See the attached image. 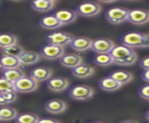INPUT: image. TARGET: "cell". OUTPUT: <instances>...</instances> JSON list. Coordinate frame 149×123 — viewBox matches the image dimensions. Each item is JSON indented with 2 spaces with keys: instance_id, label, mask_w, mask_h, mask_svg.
I'll list each match as a JSON object with an SVG mask.
<instances>
[{
  "instance_id": "cell-1",
  "label": "cell",
  "mask_w": 149,
  "mask_h": 123,
  "mask_svg": "<svg viewBox=\"0 0 149 123\" xmlns=\"http://www.w3.org/2000/svg\"><path fill=\"white\" fill-rule=\"evenodd\" d=\"M122 44L133 48L149 47V38L146 33H129L121 37Z\"/></svg>"
},
{
  "instance_id": "cell-2",
  "label": "cell",
  "mask_w": 149,
  "mask_h": 123,
  "mask_svg": "<svg viewBox=\"0 0 149 123\" xmlns=\"http://www.w3.org/2000/svg\"><path fill=\"white\" fill-rule=\"evenodd\" d=\"M129 9L124 8H112L106 13V19L112 24H120L128 20Z\"/></svg>"
},
{
  "instance_id": "cell-3",
  "label": "cell",
  "mask_w": 149,
  "mask_h": 123,
  "mask_svg": "<svg viewBox=\"0 0 149 123\" xmlns=\"http://www.w3.org/2000/svg\"><path fill=\"white\" fill-rule=\"evenodd\" d=\"M95 95L94 89L87 85H77L71 88L70 91V95L72 99L78 101L89 100Z\"/></svg>"
},
{
  "instance_id": "cell-4",
  "label": "cell",
  "mask_w": 149,
  "mask_h": 123,
  "mask_svg": "<svg viewBox=\"0 0 149 123\" xmlns=\"http://www.w3.org/2000/svg\"><path fill=\"white\" fill-rule=\"evenodd\" d=\"M38 83L36 81H34L31 76H24L23 78L19 79L14 83L15 91L16 93H32L38 88Z\"/></svg>"
},
{
  "instance_id": "cell-5",
  "label": "cell",
  "mask_w": 149,
  "mask_h": 123,
  "mask_svg": "<svg viewBox=\"0 0 149 123\" xmlns=\"http://www.w3.org/2000/svg\"><path fill=\"white\" fill-rule=\"evenodd\" d=\"M102 10L101 6L96 2H85L79 5L76 8V13L84 17L97 16Z\"/></svg>"
},
{
  "instance_id": "cell-6",
  "label": "cell",
  "mask_w": 149,
  "mask_h": 123,
  "mask_svg": "<svg viewBox=\"0 0 149 123\" xmlns=\"http://www.w3.org/2000/svg\"><path fill=\"white\" fill-rule=\"evenodd\" d=\"M40 55L43 58L49 60L60 59V58L65 55V50L63 47L49 44L41 49Z\"/></svg>"
},
{
  "instance_id": "cell-7",
  "label": "cell",
  "mask_w": 149,
  "mask_h": 123,
  "mask_svg": "<svg viewBox=\"0 0 149 123\" xmlns=\"http://www.w3.org/2000/svg\"><path fill=\"white\" fill-rule=\"evenodd\" d=\"M115 47L113 41L107 38H99L93 40L91 49L96 54H109Z\"/></svg>"
},
{
  "instance_id": "cell-8",
  "label": "cell",
  "mask_w": 149,
  "mask_h": 123,
  "mask_svg": "<svg viewBox=\"0 0 149 123\" xmlns=\"http://www.w3.org/2000/svg\"><path fill=\"white\" fill-rule=\"evenodd\" d=\"M128 22L135 25H143L149 22V11L146 9H132L129 11Z\"/></svg>"
},
{
  "instance_id": "cell-9",
  "label": "cell",
  "mask_w": 149,
  "mask_h": 123,
  "mask_svg": "<svg viewBox=\"0 0 149 123\" xmlns=\"http://www.w3.org/2000/svg\"><path fill=\"white\" fill-rule=\"evenodd\" d=\"M73 38H74V36L70 33L58 32V33H50L47 36V42L50 44L60 45V47H64V45L70 44V43L72 41Z\"/></svg>"
},
{
  "instance_id": "cell-10",
  "label": "cell",
  "mask_w": 149,
  "mask_h": 123,
  "mask_svg": "<svg viewBox=\"0 0 149 123\" xmlns=\"http://www.w3.org/2000/svg\"><path fill=\"white\" fill-rule=\"evenodd\" d=\"M60 64L66 67V68L74 69L76 67L80 66L81 64L84 63V59L79 54L70 53V54H65L64 56L60 58L59 59Z\"/></svg>"
},
{
  "instance_id": "cell-11",
  "label": "cell",
  "mask_w": 149,
  "mask_h": 123,
  "mask_svg": "<svg viewBox=\"0 0 149 123\" xmlns=\"http://www.w3.org/2000/svg\"><path fill=\"white\" fill-rule=\"evenodd\" d=\"M92 42H93V40H91L88 37H74L70 43V47L77 52H84L86 50L91 49Z\"/></svg>"
},
{
  "instance_id": "cell-12",
  "label": "cell",
  "mask_w": 149,
  "mask_h": 123,
  "mask_svg": "<svg viewBox=\"0 0 149 123\" xmlns=\"http://www.w3.org/2000/svg\"><path fill=\"white\" fill-rule=\"evenodd\" d=\"M53 75V70L47 68V67H39V68H35L31 71V77L36 81L37 83L40 81H45L51 79V77Z\"/></svg>"
},
{
  "instance_id": "cell-13",
  "label": "cell",
  "mask_w": 149,
  "mask_h": 123,
  "mask_svg": "<svg viewBox=\"0 0 149 123\" xmlns=\"http://www.w3.org/2000/svg\"><path fill=\"white\" fill-rule=\"evenodd\" d=\"M47 87L53 92H62L70 86V81L68 79L62 77L51 78L47 81Z\"/></svg>"
},
{
  "instance_id": "cell-14",
  "label": "cell",
  "mask_w": 149,
  "mask_h": 123,
  "mask_svg": "<svg viewBox=\"0 0 149 123\" xmlns=\"http://www.w3.org/2000/svg\"><path fill=\"white\" fill-rule=\"evenodd\" d=\"M55 17L59 20L62 25H66L74 22L78 18V14L72 10L61 9L55 13Z\"/></svg>"
},
{
  "instance_id": "cell-15",
  "label": "cell",
  "mask_w": 149,
  "mask_h": 123,
  "mask_svg": "<svg viewBox=\"0 0 149 123\" xmlns=\"http://www.w3.org/2000/svg\"><path fill=\"white\" fill-rule=\"evenodd\" d=\"M45 109L51 114H61L66 111L67 104L59 99H53L47 102L45 105Z\"/></svg>"
},
{
  "instance_id": "cell-16",
  "label": "cell",
  "mask_w": 149,
  "mask_h": 123,
  "mask_svg": "<svg viewBox=\"0 0 149 123\" xmlns=\"http://www.w3.org/2000/svg\"><path fill=\"white\" fill-rule=\"evenodd\" d=\"M134 53V50L126 47L124 44L120 45H115L113 49L110 51V56L112 57L113 59H121L124 58L126 57H129L132 54Z\"/></svg>"
},
{
  "instance_id": "cell-17",
  "label": "cell",
  "mask_w": 149,
  "mask_h": 123,
  "mask_svg": "<svg viewBox=\"0 0 149 123\" xmlns=\"http://www.w3.org/2000/svg\"><path fill=\"white\" fill-rule=\"evenodd\" d=\"M56 2L55 0H35L31 3L32 8L38 12H47L53 9Z\"/></svg>"
},
{
  "instance_id": "cell-18",
  "label": "cell",
  "mask_w": 149,
  "mask_h": 123,
  "mask_svg": "<svg viewBox=\"0 0 149 123\" xmlns=\"http://www.w3.org/2000/svg\"><path fill=\"white\" fill-rule=\"evenodd\" d=\"M71 72H72V74L76 77V78L84 79V78H88V77L93 75L95 73V69L93 67L83 63L80 66L71 69Z\"/></svg>"
},
{
  "instance_id": "cell-19",
  "label": "cell",
  "mask_w": 149,
  "mask_h": 123,
  "mask_svg": "<svg viewBox=\"0 0 149 123\" xmlns=\"http://www.w3.org/2000/svg\"><path fill=\"white\" fill-rule=\"evenodd\" d=\"M24 76H26L25 75V72L19 68L12 69H5L2 73V78L6 79L7 81L13 83H15L19 79L23 78Z\"/></svg>"
},
{
  "instance_id": "cell-20",
  "label": "cell",
  "mask_w": 149,
  "mask_h": 123,
  "mask_svg": "<svg viewBox=\"0 0 149 123\" xmlns=\"http://www.w3.org/2000/svg\"><path fill=\"white\" fill-rule=\"evenodd\" d=\"M19 58L22 65H33L40 61L41 55L36 52H32V51H24Z\"/></svg>"
},
{
  "instance_id": "cell-21",
  "label": "cell",
  "mask_w": 149,
  "mask_h": 123,
  "mask_svg": "<svg viewBox=\"0 0 149 123\" xmlns=\"http://www.w3.org/2000/svg\"><path fill=\"white\" fill-rule=\"evenodd\" d=\"M109 77L114 79L121 85L129 83L133 80V75L131 72H129V71H125V70H118L115 71V72H112L109 75Z\"/></svg>"
},
{
  "instance_id": "cell-22",
  "label": "cell",
  "mask_w": 149,
  "mask_h": 123,
  "mask_svg": "<svg viewBox=\"0 0 149 123\" xmlns=\"http://www.w3.org/2000/svg\"><path fill=\"white\" fill-rule=\"evenodd\" d=\"M40 25L44 29L47 30H56L61 26H63L60 23L59 20L55 17V15H51V16H47L43 18L40 20Z\"/></svg>"
},
{
  "instance_id": "cell-23",
  "label": "cell",
  "mask_w": 149,
  "mask_h": 123,
  "mask_svg": "<svg viewBox=\"0 0 149 123\" xmlns=\"http://www.w3.org/2000/svg\"><path fill=\"white\" fill-rule=\"evenodd\" d=\"M99 86H100V88L103 89L104 91L113 92V91H117L120 88H121L122 85L109 76V77H107V78L102 79L99 81Z\"/></svg>"
},
{
  "instance_id": "cell-24",
  "label": "cell",
  "mask_w": 149,
  "mask_h": 123,
  "mask_svg": "<svg viewBox=\"0 0 149 123\" xmlns=\"http://www.w3.org/2000/svg\"><path fill=\"white\" fill-rule=\"evenodd\" d=\"M0 61L4 67V70L5 69H18L22 66L20 63V60L19 58H15V57H9V56H3V57L0 58Z\"/></svg>"
},
{
  "instance_id": "cell-25",
  "label": "cell",
  "mask_w": 149,
  "mask_h": 123,
  "mask_svg": "<svg viewBox=\"0 0 149 123\" xmlns=\"http://www.w3.org/2000/svg\"><path fill=\"white\" fill-rule=\"evenodd\" d=\"M18 38L10 33L0 34V48H6L14 44H18Z\"/></svg>"
},
{
  "instance_id": "cell-26",
  "label": "cell",
  "mask_w": 149,
  "mask_h": 123,
  "mask_svg": "<svg viewBox=\"0 0 149 123\" xmlns=\"http://www.w3.org/2000/svg\"><path fill=\"white\" fill-rule=\"evenodd\" d=\"M95 64L101 67H107L114 64V59L112 58L110 54H96L94 58Z\"/></svg>"
},
{
  "instance_id": "cell-27",
  "label": "cell",
  "mask_w": 149,
  "mask_h": 123,
  "mask_svg": "<svg viewBox=\"0 0 149 123\" xmlns=\"http://www.w3.org/2000/svg\"><path fill=\"white\" fill-rule=\"evenodd\" d=\"M18 116V111L12 107H2L0 108V120L8 121L15 120Z\"/></svg>"
},
{
  "instance_id": "cell-28",
  "label": "cell",
  "mask_w": 149,
  "mask_h": 123,
  "mask_svg": "<svg viewBox=\"0 0 149 123\" xmlns=\"http://www.w3.org/2000/svg\"><path fill=\"white\" fill-rule=\"evenodd\" d=\"M24 49L19 44H14L11 47H8L2 49L3 56H9V57L19 58V56L24 52Z\"/></svg>"
},
{
  "instance_id": "cell-29",
  "label": "cell",
  "mask_w": 149,
  "mask_h": 123,
  "mask_svg": "<svg viewBox=\"0 0 149 123\" xmlns=\"http://www.w3.org/2000/svg\"><path fill=\"white\" fill-rule=\"evenodd\" d=\"M40 117L35 114L24 113V114L18 115L14 120L16 123H37Z\"/></svg>"
},
{
  "instance_id": "cell-30",
  "label": "cell",
  "mask_w": 149,
  "mask_h": 123,
  "mask_svg": "<svg viewBox=\"0 0 149 123\" xmlns=\"http://www.w3.org/2000/svg\"><path fill=\"white\" fill-rule=\"evenodd\" d=\"M137 59H138V56L134 52L133 54H132L131 56H129V57H126L124 58L115 59L114 60V64H117V65H119V66H132V65L136 63Z\"/></svg>"
},
{
  "instance_id": "cell-31",
  "label": "cell",
  "mask_w": 149,
  "mask_h": 123,
  "mask_svg": "<svg viewBox=\"0 0 149 123\" xmlns=\"http://www.w3.org/2000/svg\"><path fill=\"white\" fill-rule=\"evenodd\" d=\"M10 92H16L15 91V86L13 83L7 81L4 78H0V95H4L6 93H10Z\"/></svg>"
},
{
  "instance_id": "cell-32",
  "label": "cell",
  "mask_w": 149,
  "mask_h": 123,
  "mask_svg": "<svg viewBox=\"0 0 149 123\" xmlns=\"http://www.w3.org/2000/svg\"><path fill=\"white\" fill-rule=\"evenodd\" d=\"M1 95L4 98V100L6 101L7 104L13 103V102H15V101H16V99H17L16 92H10V93H6V94Z\"/></svg>"
},
{
  "instance_id": "cell-33",
  "label": "cell",
  "mask_w": 149,
  "mask_h": 123,
  "mask_svg": "<svg viewBox=\"0 0 149 123\" xmlns=\"http://www.w3.org/2000/svg\"><path fill=\"white\" fill-rule=\"evenodd\" d=\"M138 94H139V95L142 98L146 100H149V83L142 86L139 89V91H138Z\"/></svg>"
},
{
  "instance_id": "cell-34",
  "label": "cell",
  "mask_w": 149,
  "mask_h": 123,
  "mask_svg": "<svg viewBox=\"0 0 149 123\" xmlns=\"http://www.w3.org/2000/svg\"><path fill=\"white\" fill-rule=\"evenodd\" d=\"M140 66L142 68L145 69V70H148L149 69V57L143 58L140 61Z\"/></svg>"
},
{
  "instance_id": "cell-35",
  "label": "cell",
  "mask_w": 149,
  "mask_h": 123,
  "mask_svg": "<svg viewBox=\"0 0 149 123\" xmlns=\"http://www.w3.org/2000/svg\"><path fill=\"white\" fill-rule=\"evenodd\" d=\"M37 123H59V121L54 119H39Z\"/></svg>"
},
{
  "instance_id": "cell-36",
  "label": "cell",
  "mask_w": 149,
  "mask_h": 123,
  "mask_svg": "<svg viewBox=\"0 0 149 123\" xmlns=\"http://www.w3.org/2000/svg\"><path fill=\"white\" fill-rule=\"evenodd\" d=\"M142 79L145 81H146V83H149V69L148 70H145L142 73Z\"/></svg>"
},
{
  "instance_id": "cell-37",
  "label": "cell",
  "mask_w": 149,
  "mask_h": 123,
  "mask_svg": "<svg viewBox=\"0 0 149 123\" xmlns=\"http://www.w3.org/2000/svg\"><path fill=\"white\" fill-rule=\"evenodd\" d=\"M120 123H139V122H137V121H135V120H123V121H121Z\"/></svg>"
},
{
  "instance_id": "cell-38",
  "label": "cell",
  "mask_w": 149,
  "mask_h": 123,
  "mask_svg": "<svg viewBox=\"0 0 149 123\" xmlns=\"http://www.w3.org/2000/svg\"><path fill=\"white\" fill-rule=\"evenodd\" d=\"M7 103H6V101L4 100V98L2 97V95H0V105H6Z\"/></svg>"
},
{
  "instance_id": "cell-39",
  "label": "cell",
  "mask_w": 149,
  "mask_h": 123,
  "mask_svg": "<svg viewBox=\"0 0 149 123\" xmlns=\"http://www.w3.org/2000/svg\"><path fill=\"white\" fill-rule=\"evenodd\" d=\"M146 120L149 121V110L146 112Z\"/></svg>"
},
{
  "instance_id": "cell-40",
  "label": "cell",
  "mask_w": 149,
  "mask_h": 123,
  "mask_svg": "<svg viewBox=\"0 0 149 123\" xmlns=\"http://www.w3.org/2000/svg\"><path fill=\"white\" fill-rule=\"evenodd\" d=\"M1 70H4V67H3V65L1 63V61H0V71H1Z\"/></svg>"
},
{
  "instance_id": "cell-41",
  "label": "cell",
  "mask_w": 149,
  "mask_h": 123,
  "mask_svg": "<svg viewBox=\"0 0 149 123\" xmlns=\"http://www.w3.org/2000/svg\"><path fill=\"white\" fill-rule=\"evenodd\" d=\"M92 123H104V122H100V121H96V122H92Z\"/></svg>"
},
{
  "instance_id": "cell-42",
  "label": "cell",
  "mask_w": 149,
  "mask_h": 123,
  "mask_svg": "<svg viewBox=\"0 0 149 123\" xmlns=\"http://www.w3.org/2000/svg\"><path fill=\"white\" fill-rule=\"evenodd\" d=\"M146 34H147V36H148V38H149V33H146Z\"/></svg>"
}]
</instances>
